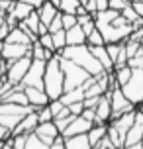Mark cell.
<instances>
[{
    "mask_svg": "<svg viewBox=\"0 0 143 149\" xmlns=\"http://www.w3.org/2000/svg\"><path fill=\"white\" fill-rule=\"evenodd\" d=\"M128 65H129V67H139V69H143V55H137V57H133V59H129Z\"/></svg>",
    "mask_w": 143,
    "mask_h": 149,
    "instance_id": "ee69618b",
    "label": "cell"
},
{
    "mask_svg": "<svg viewBox=\"0 0 143 149\" xmlns=\"http://www.w3.org/2000/svg\"><path fill=\"white\" fill-rule=\"evenodd\" d=\"M131 71H133V67H129L128 63L126 65H121V67H114V82L118 84V86H121V84H126V82L129 81V77H131Z\"/></svg>",
    "mask_w": 143,
    "mask_h": 149,
    "instance_id": "484cf974",
    "label": "cell"
},
{
    "mask_svg": "<svg viewBox=\"0 0 143 149\" xmlns=\"http://www.w3.org/2000/svg\"><path fill=\"white\" fill-rule=\"evenodd\" d=\"M78 2H81V4H84V2H86V0H78Z\"/></svg>",
    "mask_w": 143,
    "mask_h": 149,
    "instance_id": "11a10c76",
    "label": "cell"
},
{
    "mask_svg": "<svg viewBox=\"0 0 143 149\" xmlns=\"http://www.w3.org/2000/svg\"><path fill=\"white\" fill-rule=\"evenodd\" d=\"M59 100H61L65 106L75 104V102H83V100H84V86L81 84V86H76V88L65 90V92L59 96Z\"/></svg>",
    "mask_w": 143,
    "mask_h": 149,
    "instance_id": "ffe728a7",
    "label": "cell"
},
{
    "mask_svg": "<svg viewBox=\"0 0 143 149\" xmlns=\"http://www.w3.org/2000/svg\"><path fill=\"white\" fill-rule=\"evenodd\" d=\"M106 137L112 141V145H114L116 149H121V147H124V141H126V137H124V135L118 132V127L114 126L112 122H108V134H106Z\"/></svg>",
    "mask_w": 143,
    "mask_h": 149,
    "instance_id": "4316f807",
    "label": "cell"
},
{
    "mask_svg": "<svg viewBox=\"0 0 143 149\" xmlns=\"http://www.w3.org/2000/svg\"><path fill=\"white\" fill-rule=\"evenodd\" d=\"M57 53H59L61 57H65V59L81 65L83 69H86L90 77H100L102 73H106L104 67L100 65V61L90 53V49H88L86 43H83V45H65V47Z\"/></svg>",
    "mask_w": 143,
    "mask_h": 149,
    "instance_id": "6da1fadb",
    "label": "cell"
},
{
    "mask_svg": "<svg viewBox=\"0 0 143 149\" xmlns=\"http://www.w3.org/2000/svg\"><path fill=\"white\" fill-rule=\"evenodd\" d=\"M4 73H6V61L0 59V74H4Z\"/></svg>",
    "mask_w": 143,
    "mask_h": 149,
    "instance_id": "f907efd6",
    "label": "cell"
},
{
    "mask_svg": "<svg viewBox=\"0 0 143 149\" xmlns=\"http://www.w3.org/2000/svg\"><path fill=\"white\" fill-rule=\"evenodd\" d=\"M121 16H124V18H126L129 24H133V22H137V20H139V16H137L135 8L131 6V4H126V8L121 10Z\"/></svg>",
    "mask_w": 143,
    "mask_h": 149,
    "instance_id": "d6a6232c",
    "label": "cell"
},
{
    "mask_svg": "<svg viewBox=\"0 0 143 149\" xmlns=\"http://www.w3.org/2000/svg\"><path fill=\"white\" fill-rule=\"evenodd\" d=\"M75 118H76L75 114H69V116H59V118H53V122H55L57 130H59V132H63V130H65V127H67Z\"/></svg>",
    "mask_w": 143,
    "mask_h": 149,
    "instance_id": "1f68e13d",
    "label": "cell"
},
{
    "mask_svg": "<svg viewBox=\"0 0 143 149\" xmlns=\"http://www.w3.org/2000/svg\"><path fill=\"white\" fill-rule=\"evenodd\" d=\"M94 114H96V122L94 124H108L112 120V102H110V94L104 92L100 100H98V106L94 108Z\"/></svg>",
    "mask_w": 143,
    "mask_h": 149,
    "instance_id": "8fae6325",
    "label": "cell"
},
{
    "mask_svg": "<svg viewBox=\"0 0 143 149\" xmlns=\"http://www.w3.org/2000/svg\"><path fill=\"white\" fill-rule=\"evenodd\" d=\"M88 49H90V53L100 61V65L104 67L106 73H114V63H112V59H110V55H108L106 45H88Z\"/></svg>",
    "mask_w": 143,
    "mask_h": 149,
    "instance_id": "2e32d148",
    "label": "cell"
},
{
    "mask_svg": "<svg viewBox=\"0 0 143 149\" xmlns=\"http://www.w3.org/2000/svg\"><path fill=\"white\" fill-rule=\"evenodd\" d=\"M24 92L28 96V102H30L35 110L41 108V106H47L49 104V96L43 88H35V86H24Z\"/></svg>",
    "mask_w": 143,
    "mask_h": 149,
    "instance_id": "9a60e30c",
    "label": "cell"
},
{
    "mask_svg": "<svg viewBox=\"0 0 143 149\" xmlns=\"http://www.w3.org/2000/svg\"><path fill=\"white\" fill-rule=\"evenodd\" d=\"M141 143H143V139H141Z\"/></svg>",
    "mask_w": 143,
    "mask_h": 149,
    "instance_id": "6125c7cd",
    "label": "cell"
},
{
    "mask_svg": "<svg viewBox=\"0 0 143 149\" xmlns=\"http://www.w3.org/2000/svg\"><path fill=\"white\" fill-rule=\"evenodd\" d=\"M96 28L100 30L102 37H104V43H121L126 41L131 31H133V26L131 24H126V26H114V24H108V22H96Z\"/></svg>",
    "mask_w": 143,
    "mask_h": 149,
    "instance_id": "277c9868",
    "label": "cell"
},
{
    "mask_svg": "<svg viewBox=\"0 0 143 149\" xmlns=\"http://www.w3.org/2000/svg\"><path fill=\"white\" fill-rule=\"evenodd\" d=\"M31 51V45H24V43H8L2 41V59L4 61H16L28 55Z\"/></svg>",
    "mask_w": 143,
    "mask_h": 149,
    "instance_id": "30bf717a",
    "label": "cell"
},
{
    "mask_svg": "<svg viewBox=\"0 0 143 149\" xmlns=\"http://www.w3.org/2000/svg\"><path fill=\"white\" fill-rule=\"evenodd\" d=\"M126 2H133V0H126Z\"/></svg>",
    "mask_w": 143,
    "mask_h": 149,
    "instance_id": "6f0895ef",
    "label": "cell"
},
{
    "mask_svg": "<svg viewBox=\"0 0 143 149\" xmlns=\"http://www.w3.org/2000/svg\"><path fill=\"white\" fill-rule=\"evenodd\" d=\"M126 4H131V2H126V0H110V4H108V8H114V10H118V12H121V10L126 8Z\"/></svg>",
    "mask_w": 143,
    "mask_h": 149,
    "instance_id": "f35d334b",
    "label": "cell"
},
{
    "mask_svg": "<svg viewBox=\"0 0 143 149\" xmlns=\"http://www.w3.org/2000/svg\"><path fill=\"white\" fill-rule=\"evenodd\" d=\"M49 2H51L53 6H57V8H59V2H61V0H49Z\"/></svg>",
    "mask_w": 143,
    "mask_h": 149,
    "instance_id": "816d5d0a",
    "label": "cell"
},
{
    "mask_svg": "<svg viewBox=\"0 0 143 149\" xmlns=\"http://www.w3.org/2000/svg\"><path fill=\"white\" fill-rule=\"evenodd\" d=\"M10 137H12V132H10L6 126H2V124H0V141H8Z\"/></svg>",
    "mask_w": 143,
    "mask_h": 149,
    "instance_id": "7bdbcfd3",
    "label": "cell"
},
{
    "mask_svg": "<svg viewBox=\"0 0 143 149\" xmlns=\"http://www.w3.org/2000/svg\"><path fill=\"white\" fill-rule=\"evenodd\" d=\"M61 18H63V30H69L76 26V14H63L61 12Z\"/></svg>",
    "mask_w": 143,
    "mask_h": 149,
    "instance_id": "8d00e7d4",
    "label": "cell"
},
{
    "mask_svg": "<svg viewBox=\"0 0 143 149\" xmlns=\"http://www.w3.org/2000/svg\"><path fill=\"white\" fill-rule=\"evenodd\" d=\"M30 65H31V55L30 53L24 55V57H20V59H16V61H6V73H4L6 81L12 82V84H20L22 79L26 77V73H28Z\"/></svg>",
    "mask_w": 143,
    "mask_h": 149,
    "instance_id": "8992f818",
    "label": "cell"
},
{
    "mask_svg": "<svg viewBox=\"0 0 143 149\" xmlns=\"http://www.w3.org/2000/svg\"><path fill=\"white\" fill-rule=\"evenodd\" d=\"M22 2H26V4H30L31 8H35V10H37V8L41 6V4H43L45 0H22Z\"/></svg>",
    "mask_w": 143,
    "mask_h": 149,
    "instance_id": "7dc6e473",
    "label": "cell"
},
{
    "mask_svg": "<svg viewBox=\"0 0 143 149\" xmlns=\"http://www.w3.org/2000/svg\"><path fill=\"white\" fill-rule=\"evenodd\" d=\"M59 65L63 69V74H65V90L76 88V86L84 84V82L90 79V74H88L86 69H83L81 65H76V63L65 59V57H61V55H59Z\"/></svg>",
    "mask_w": 143,
    "mask_h": 149,
    "instance_id": "3957f363",
    "label": "cell"
},
{
    "mask_svg": "<svg viewBox=\"0 0 143 149\" xmlns=\"http://www.w3.org/2000/svg\"><path fill=\"white\" fill-rule=\"evenodd\" d=\"M143 139V114L139 110H135V122L133 126L129 127V132L126 134V141H124V147L126 145H133V143H139Z\"/></svg>",
    "mask_w": 143,
    "mask_h": 149,
    "instance_id": "4fadbf2b",
    "label": "cell"
},
{
    "mask_svg": "<svg viewBox=\"0 0 143 149\" xmlns=\"http://www.w3.org/2000/svg\"><path fill=\"white\" fill-rule=\"evenodd\" d=\"M49 108H51V112H53V118H55L57 114H61V110L65 108V104H63V102H61L59 98H57V100H49Z\"/></svg>",
    "mask_w": 143,
    "mask_h": 149,
    "instance_id": "74e56055",
    "label": "cell"
},
{
    "mask_svg": "<svg viewBox=\"0 0 143 149\" xmlns=\"http://www.w3.org/2000/svg\"><path fill=\"white\" fill-rule=\"evenodd\" d=\"M108 94H110V102H112V120L118 118L124 112L135 110V104H131L128 98H126V94L121 92L120 86H112V88L108 90ZM112 120H110V122H112Z\"/></svg>",
    "mask_w": 143,
    "mask_h": 149,
    "instance_id": "52a82bcc",
    "label": "cell"
},
{
    "mask_svg": "<svg viewBox=\"0 0 143 149\" xmlns=\"http://www.w3.org/2000/svg\"><path fill=\"white\" fill-rule=\"evenodd\" d=\"M81 116H83L84 120H88V122H92V124L96 122V114H94V110H92V108H84Z\"/></svg>",
    "mask_w": 143,
    "mask_h": 149,
    "instance_id": "b9f144b4",
    "label": "cell"
},
{
    "mask_svg": "<svg viewBox=\"0 0 143 149\" xmlns=\"http://www.w3.org/2000/svg\"><path fill=\"white\" fill-rule=\"evenodd\" d=\"M96 4H98V12H100V10H106L108 8L110 0H96Z\"/></svg>",
    "mask_w": 143,
    "mask_h": 149,
    "instance_id": "c3c4849f",
    "label": "cell"
},
{
    "mask_svg": "<svg viewBox=\"0 0 143 149\" xmlns=\"http://www.w3.org/2000/svg\"><path fill=\"white\" fill-rule=\"evenodd\" d=\"M30 55H31V59H39V61H45V63H47V61H49L53 55H55V51H49V49H45V47L39 43L37 39H35V41L31 43Z\"/></svg>",
    "mask_w": 143,
    "mask_h": 149,
    "instance_id": "d4e9b609",
    "label": "cell"
},
{
    "mask_svg": "<svg viewBox=\"0 0 143 149\" xmlns=\"http://www.w3.org/2000/svg\"><path fill=\"white\" fill-rule=\"evenodd\" d=\"M37 118H39V122H51L53 120V112H51V108H49V104L47 106H41V108H37Z\"/></svg>",
    "mask_w": 143,
    "mask_h": 149,
    "instance_id": "836d02e7",
    "label": "cell"
},
{
    "mask_svg": "<svg viewBox=\"0 0 143 149\" xmlns=\"http://www.w3.org/2000/svg\"><path fill=\"white\" fill-rule=\"evenodd\" d=\"M10 30H12V28H10L6 22L2 24V28H0V41H4V39H6V36L10 33Z\"/></svg>",
    "mask_w": 143,
    "mask_h": 149,
    "instance_id": "bcb514c9",
    "label": "cell"
},
{
    "mask_svg": "<svg viewBox=\"0 0 143 149\" xmlns=\"http://www.w3.org/2000/svg\"><path fill=\"white\" fill-rule=\"evenodd\" d=\"M84 8H86V12H88V14L96 16V12H98V4H96V0H86V2H84Z\"/></svg>",
    "mask_w": 143,
    "mask_h": 149,
    "instance_id": "ab89813d",
    "label": "cell"
},
{
    "mask_svg": "<svg viewBox=\"0 0 143 149\" xmlns=\"http://www.w3.org/2000/svg\"><path fill=\"white\" fill-rule=\"evenodd\" d=\"M53 37V45H55V51H61L65 45H67V30H59L55 31V33H51Z\"/></svg>",
    "mask_w": 143,
    "mask_h": 149,
    "instance_id": "f546056e",
    "label": "cell"
},
{
    "mask_svg": "<svg viewBox=\"0 0 143 149\" xmlns=\"http://www.w3.org/2000/svg\"><path fill=\"white\" fill-rule=\"evenodd\" d=\"M43 90L47 92L49 100H57L65 92V74H63V69L59 65V53H55L51 59L45 63Z\"/></svg>",
    "mask_w": 143,
    "mask_h": 149,
    "instance_id": "7a4b0ae2",
    "label": "cell"
},
{
    "mask_svg": "<svg viewBox=\"0 0 143 149\" xmlns=\"http://www.w3.org/2000/svg\"><path fill=\"white\" fill-rule=\"evenodd\" d=\"M37 41L45 49H49V51H55V45H53V37H51V33L47 31V33H41V36H37Z\"/></svg>",
    "mask_w": 143,
    "mask_h": 149,
    "instance_id": "e575fe53",
    "label": "cell"
},
{
    "mask_svg": "<svg viewBox=\"0 0 143 149\" xmlns=\"http://www.w3.org/2000/svg\"><path fill=\"white\" fill-rule=\"evenodd\" d=\"M20 28H24V30L28 31L30 36L33 37H37V30H39V26H41V20H39V14H37V10H33L28 18H24L22 22L18 24Z\"/></svg>",
    "mask_w": 143,
    "mask_h": 149,
    "instance_id": "ac0fdd59",
    "label": "cell"
},
{
    "mask_svg": "<svg viewBox=\"0 0 143 149\" xmlns=\"http://www.w3.org/2000/svg\"><path fill=\"white\" fill-rule=\"evenodd\" d=\"M39 124V118H37V112L31 110L30 114H26L18 124H16V127L12 130V135H18V134H30V132H33L35 127H37Z\"/></svg>",
    "mask_w": 143,
    "mask_h": 149,
    "instance_id": "5bb4252c",
    "label": "cell"
},
{
    "mask_svg": "<svg viewBox=\"0 0 143 149\" xmlns=\"http://www.w3.org/2000/svg\"><path fill=\"white\" fill-rule=\"evenodd\" d=\"M2 24H4V14H0V28H2Z\"/></svg>",
    "mask_w": 143,
    "mask_h": 149,
    "instance_id": "f5cc1de1",
    "label": "cell"
},
{
    "mask_svg": "<svg viewBox=\"0 0 143 149\" xmlns=\"http://www.w3.org/2000/svg\"><path fill=\"white\" fill-rule=\"evenodd\" d=\"M2 143H4V141H0V149H2Z\"/></svg>",
    "mask_w": 143,
    "mask_h": 149,
    "instance_id": "9f6ffc18",
    "label": "cell"
},
{
    "mask_svg": "<svg viewBox=\"0 0 143 149\" xmlns=\"http://www.w3.org/2000/svg\"><path fill=\"white\" fill-rule=\"evenodd\" d=\"M86 43V33L84 30L76 24L73 28H69L67 30V45H83Z\"/></svg>",
    "mask_w": 143,
    "mask_h": 149,
    "instance_id": "603a6c76",
    "label": "cell"
},
{
    "mask_svg": "<svg viewBox=\"0 0 143 149\" xmlns=\"http://www.w3.org/2000/svg\"><path fill=\"white\" fill-rule=\"evenodd\" d=\"M33 10H35V8H31L30 4H26V2H22V0H16L14 4H12V8H10V14L14 16L18 22H22L24 18H28Z\"/></svg>",
    "mask_w": 143,
    "mask_h": 149,
    "instance_id": "cb8c5ba5",
    "label": "cell"
},
{
    "mask_svg": "<svg viewBox=\"0 0 143 149\" xmlns=\"http://www.w3.org/2000/svg\"><path fill=\"white\" fill-rule=\"evenodd\" d=\"M0 59H2V41H0Z\"/></svg>",
    "mask_w": 143,
    "mask_h": 149,
    "instance_id": "db71d44e",
    "label": "cell"
},
{
    "mask_svg": "<svg viewBox=\"0 0 143 149\" xmlns=\"http://www.w3.org/2000/svg\"><path fill=\"white\" fill-rule=\"evenodd\" d=\"M86 45H106L104 43V37H102V33H100L98 28H94V30L86 36Z\"/></svg>",
    "mask_w": 143,
    "mask_h": 149,
    "instance_id": "4dcf8cb0",
    "label": "cell"
},
{
    "mask_svg": "<svg viewBox=\"0 0 143 149\" xmlns=\"http://www.w3.org/2000/svg\"><path fill=\"white\" fill-rule=\"evenodd\" d=\"M10 2H14V0H10Z\"/></svg>",
    "mask_w": 143,
    "mask_h": 149,
    "instance_id": "94428289",
    "label": "cell"
},
{
    "mask_svg": "<svg viewBox=\"0 0 143 149\" xmlns=\"http://www.w3.org/2000/svg\"><path fill=\"white\" fill-rule=\"evenodd\" d=\"M33 134L37 135L41 141H45L47 145H51V143H53V141H55V139H57V137L61 135V132L57 130L55 122L51 120V122H39L37 127L33 130Z\"/></svg>",
    "mask_w": 143,
    "mask_h": 149,
    "instance_id": "9c48e42d",
    "label": "cell"
},
{
    "mask_svg": "<svg viewBox=\"0 0 143 149\" xmlns=\"http://www.w3.org/2000/svg\"><path fill=\"white\" fill-rule=\"evenodd\" d=\"M106 134H108V124H94V126L88 130V134H86V135H88V141H90L92 149L104 139Z\"/></svg>",
    "mask_w": 143,
    "mask_h": 149,
    "instance_id": "44dd1931",
    "label": "cell"
},
{
    "mask_svg": "<svg viewBox=\"0 0 143 149\" xmlns=\"http://www.w3.org/2000/svg\"><path fill=\"white\" fill-rule=\"evenodd\" d=\"M94 126L92 122H88V120H84L83 116H76L71 124H69L63 132H61V135H63V139L65 137H71V135H81V134H88V130Z\"/></svg>",
    "mask_w": 143,
    "mask_h": 149,
    "instance_id": "7c38bea8",
    "label": "cell"
},
{
    "mask_svg": "<svg viewBox=\"0 0 143 149\" xmlns=\"http://www.w3.org/2000/svg\"><path fill=\"white\" fill-rule=\"evenodd\" d=\"M47 30H49V33H55V31L63 30V18H61V12L55 16V18H53V22L47 26Z\"/></svg>",
    "mask_w": 143,
    "mask_h": 149,
    "instance_id": "d590c367",
    "label": "cell"
},
{
    "mask_svg": "<svg viewBox=\"0 0 143 149\" xmlns=\"http://www.w3.org/2000/svg\"><path fill=\"white\" fill-rule=\"evenodd\" d=\"M0 14H4V12H2V10H0Z\"/></svg>",
    "mask_w": 143,
    "mask_h": 149,
    "instance_id": "680465c9",
    "label": "cell"
},
{
    "mask_svg": "<svg viewBox=\"0 0 143 149\" xmlns=\"http://www.w3.org/2000/svg\"><path fill=\"white\" fill-rule=\"evenodd\" d=\"M121 149H143V143H133V145H126V147H121Z\"/></svg>",
    "mask_w": 143,
    "mask_h": 149,
    "instance_id": "681fc988",
    "label": "cell"
},
{
    "mask_svg": "<svg viewBox=\"0 0 143 149\" xmlns=\"http://www.w3.org/2000/svg\"><path fill=\"white\" fill-rule=\"evenodd\" d=\"M37 14H39V20H41V24H45V26H49V24L53 22V18L59 14V8L53 6L49 0H45L41 6L37 8Z\"/></svg>",
    "mask_w": 143,
    "mask_h": 149,
    "instance_id": "d6986e66",
    "label": "cell"
},
{
    "mask_svg": "<svg viewBox=\"0 0 143 149\" xmlns=\"http://www.w3.org/2000/svg\"><path fill=\"white\" fill-rule=\"evenodd\" d=\"M43 73H45V61L31 59V65H30L28 73H26V77L22 79L20 84H24V86L43 88Z\"/></svg>",
    "mask_w": 143,
    "mask_h": 149,
    "instance_id": "ba28073f",
    "label": "cell"
},
{
    "mask_svg": "<svg viewBox=\"0 0 143 149\" xmlns=\"http://www.w3.org/2000/svg\"><path fill=\"white\" fill-rule=\"evenodd\" d=\"M65 149H92V145L88 141V135L81 134V135L65 137Z\"/></svg>",
    "mask_w": 143,
    "mask_h": 149,
    "instance_id": "7402d4cb",
    "label": "cell"
},
{
    "mask_svg": "<svg viewBox=\"0 0 143 149\" xmlns=\"http://www.w3.org/2000/svg\"><path fill=\"white\" fill-rule=\"evenodd\" d=\"M133 122H135V110L124 112V114H120L118 118H114V120H112V124L118 127V132H120L124 137H126V134L129 132V127L133 126Z\"/></svg>",
    "mask_w": 143,
    "mask_h": 149,
    "instance_id": "e0dca14e",
    "label": "cell"
},
{
    "mask_svg": "<svg viewBox=\"0 0 143 149\" xmlns=\"http://www.w3.org/2000/svg\"><path fill=\"white\" fill-rule=\"evenodd\" d=\"M137 2H143V0H137Z\"/></svg>",
    "mask_w": 143,
    "mask_h": 149,
    "instance_id": "91938a15",
    "label": "cell"
},
{
    "mask_svg": "<svg viewBox=\"0 0 143 149\" xmlns=\"http://www.w3.org/2000/svg\"><path fill=\"white\" fill-rule=\"evenodd\" d=\"M24 149H49V145H47L45 141H41L33 132H30V134H28V139H26V147H24Z\"/></svg>",
    "mask_w": 143,
    "mask_h": 149,
    "instance_id": "83f0119b",
    "label": "cell"
},
{
    "mask_svg": "<svg viewBox=\"0 0 143 149\" xmlns=\"http://www.w3.org/2000/svg\"><path fill=\"white\" fill-rule=\"evenodd\" d=\"M78 6H81L78 0H61L59 12H63V14H76V8Z\"/></svg>",
    "mask_w": 143,
    "mask_h": 149,
    "instance_id": "f1b7e54d",
    "label": "cell"
},
{
    "mask_svg": "<svg viewBox=\"0 0 143 149\" xmlns=\"http://www.w3.org/2000/svg\"><path fill=\"white\" fill-rule=\"evenodd\" d=\"M69 110H71V114H75V116H81L84 110V104L83 102H75V104H69Z\"/></svg>",
    "mask_w": 143,
    "mask_h": 149,
    "instance_id": "60d3db41",
    "label": "cell"
},
{
    "mask_svg": "<svg viewBox=\"0 0 143 149\" xmlns=\"http://www.w3.org/2000/svg\"><path fill=\"white\" fill-rule=\"evenodd\" d=\"M49 149H65V139H63V135H59V137L49 145Z\"/></svg>",
    "mask_w": 143,
    "mask_h": 149,
    "instance_id": "f6af8a7d",
    "label": "cell"
},
{
    "mask_svg": "<svg viewBox=\"0 0 143 149\" xmlns=\"http://www.w3.org/2000/svg\"><path fill=\"white\" fill-rule=\"evenodd\" d=\"M120 88L131 104L137 106L139 102H143V69L133 67L129 81L126 82V84H121Z\"/></svg>",
    "mask_w": 143,
    "mask_h": 149,
    "instance_id": "5b68a950",
    "label": "cell"
}]
</instances>
